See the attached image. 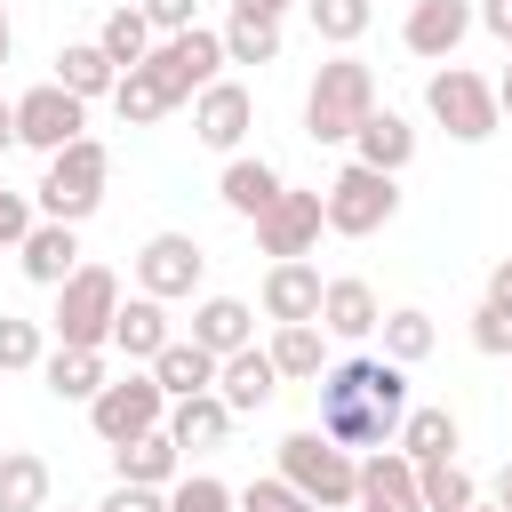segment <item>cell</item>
Masks as SVG:
<instances>
[{"label": "cell", "mask_w": 512, "mask_h": 512, "mask_svg": "<svg viewBox=\"0 0 512 512\" xmlns=\"http://www.w3.org/2000/svg\"><path fill=\"white\" fill-rule=\"evenodd\" d=\"M408 424V368L384 360V352H360V360H328L320 376V432L336 448H384L400 440Z\"/></svg>", "instance_id": "6da1fadb"}, {"label": "cell", "mask_w": 512, "mask_h": 512, "mask_svg": "<svg viewBox=\"0 0 512 512\" xmlns=\"http://www.w3.org/2000/svg\"><path fill=\"white\" fill-rule=\"evenodd\" d=\"M368 112H376V72H368L352 48H336V56L312 72V88H304V136H312V144H352Z\"/></svg>", "instance_id": "7a4b0ae2"}, {"label": "cell", "mask_w": 512, "mask_h": 512, "mask_svg": "<svg viewBox=\"0 0 512 512\" xmlns=\"http://www.w3.org/2000/svg\"><path fill=\"white\" fill-rule=\"evenodd\" d=\"M280 480L312 504V512H344L360 496V456L336 448L328 432H288L280 440Z\"/></svg>", "instance_id": "3957f363"}, {"label": "cell", "mask_w": 512, "mask_h": 512, "mask_svg": "<svg viewBox=\"0 0 512 512\" xmlns=\"http://www.w3.org/2000/svg\"><path fill=\"white\" fill-rule=\"evenodd\" d=\"M104 176H112V152H104L96 136H80V144H64V152L48 160V176L32 184V200H40L48 224H88L96 200H104Z\"/></svg>", "instance_id": "277c9868"}, {"label": "cell", "mask_w": 512, "mask_h": 512, "mask_svg": "<svg viewBox=\"0 0 512 512\" xmlns=\"http://www.w3.org/2000/svg\"><path fill=\"white\" fill-rule=\"evenodd\" d=\"M112 320H120V280L104 264H80L56 288V344L64 352H104L112 344Z\"/></svg>", "instance_id": "5b68a950"}, {"label": "cell", "mask_w": 512, "mask_h": 512, "mask_svg": "<svg viewBox=\"0 0 512 512\" xmlns=\"http://www.w3.org/2000/svg\"><path fill=\"white\" fill-rule=\"evenodd\" d=\"M424 112L456 136V144H488L496 128H504V104H496V80H480V72H464V64H440L432 72V88H424Z\"/></svg>", "instance_id": "8992f818"}, {"label": "cell", "mask_w": 512, "mask_h": 512, "mask_svg": "<svg viewBox=\"0 0 512 512\" xmlns=\"http://www.w3.org/2000/svg\"><path fill=\"white\" fill-rule=\"evenodd\" d=\"M328 200V232H344V240H368V232H384L392 216H400V176H384V168H336V184L320 192Z\"/></svg>", "instance_id": "52a82bcc"}, {"label": "cell", "mask_w": 512, "mask_h": 512, "mask_svg": "<svg viewBox=\"0 0 512 512\" xmlns=\"http://www.w3.org/2000/svg\"><path fill=\"white\" fill-rule=\"evenodd\" d=\"M88 424H96L104 448H128V440L160 432V424H168V392H160V376H152V368H144V376H112V384L88 400Z\"/></svg>", "instance_id": "ba28073f"}, {"label": "cell", "mask_w": 512, "mask_h": 512, "mask_svg": "<svg viewBox=\"0 0 512 512\" xmlns=\"http://www.w3.org/2000/svg\"><path fill=\"white\" fill-rule=\"evenodd\" d=\"M88 136V104L80 96H64L56 80H40V88H24L16 96V144H32V152H64V144H80Z\"/></svg>", "instance_id": "9c48e42d"}, {"label": "cell", "mask_w": 512, "mask_h": 512, "mask_svg": "<svg viewBox=\"0 0 512 512\" xmlns=\"http://www.w3.org/2000/svg\"><path fill=\"white\" fill-rule=\"evenodd\" d=\"M320 232H328V200H320V192H296V184L256 216V248H264L272 264L312 256V248H320Z\"/></svg>", "instance_id": "30bf717a"}, {"label": "cell", "mask_w": 512, "mask_h": 512, "mask_svg": "<svg viewBox=\"0 0 512 512\" xmlns=\"http://www.w3.org/2000/svg\"><path fill=\"white\" fill-rule=\"evenodd\" d=\"M200 272H208V256H200V240H192V232H152V240L136 248V288H144L152 304L192 296V288H200Z\"/></svg>", "instance_id": "8fae6325"}, {"label": "cell", "mask_w": 512, "mask_h": 512, "mask_svg": "<svg viewBox=\"0 0 512 512\" xmlns=\"http://www.w3.org/2000/svg\"><path fill=\"white\" fill-rule=\"evenodd\" d=\"M232 56H224V32H208V24H192V32H176V40H160L152 48V72L176 88V104L184 96H200V88H216V72H224Z\"/></svg>", "instance_id": "7c38bea8"}, {"label": "cell", "mask_w": 512, "mask_h": 512, "mask_svg": "<svg viewBox=\"0 0 512 512\" xmlns=\"http://www.w3.org/2000/svg\"><path fill=\"white\" fill-rule=\"evenodd\" d=\"M480 24V8L472 0H416L408 8V24H400V40H408V56H424V64H448L456 48H464V32Z\"/></svg>", "instance_id": "4fadbf2b"}, {"label": "cell", "mask_w": 512, "mask_h": 512, "mask_svg": "<svg viewBox=\"0 0 512 512\" xmlns=\"http://www.w3.org/2000/svg\"><path fill=\"white\" fill-rule=\"evenodd\" d=\"M248 120H256V96H248L240 80H216V88H200V104H192V136H200L208 152H240Z\"/></svg>", "instance_id": "5bb4252c"}, {"label": "cell", "mask_w": 512, "mask_h": 512, "mask_svg": "<svg viewBox=\"0 0 512 512\" xmlns=\"http://www.w3.org/2000/svg\"><path fill=\"white\" fill-rule=\"evenodd\" d=\"M360 512H424V488H416V464L400 456V448H376V456H360V496H352Z\"/></svg>", "instance_id": "9a60e30c"}, {"label": "cell", "mask_w": 512, "mask_h": 512, "mask_svg": "<svg viewBox=\"0 0 512 512\" xmlns=\"http://www.w3.org/2000/svg\"><path fill=\"white\" fill-rule=\"evenodd\" d=\"M16 264H24V280L32 288H64L72 272H80V224H32V240L16 248Z\"/></svg>", "instance_id": "2e32d148"}, {"label": "cell", "mask_w": 512, "mask_h": 512, "mask_svg": "<svg viewBox=\"0 0 512 512\" xmlns=\"http://www.w3.org/2000/svg\"><path fill=\"white\" fill-rule=\"evenodd\" d=\"M320 296H328V280H320L304 256H288V264H272V272H264V320H280V328L320 320Z\"/></svg>", "instance_id": "e0dca14e"}, {"label": "cell", "mask_w": 512, "mask_h": 512, "mask_svg": "<svg viewBox=\"0 0 512 512\" xmlns=\"http://www.w3.org/2000/svg\"><path fill=\"white\" fill-rule=\"evenodd\" d=\"M280 192H288V184H280V168H272L264 152H256V160H248V152H232V160H224V184H216V200H224L232 216H248V224H256V216H264Z\"/></svg>", "instance_id": "ac0fdd59"}, {"label": "cell", "mask_w": 512, "mask_h": 512, "mask_svg": "<svg viewBox=\"0 0 512 512\" xmlns=\"http://www.w3.org/2000/svg\"><path fill=\"white\" fill-rule=\"evenodd\" d=\"M376 320H384V304H376V288H368L360 272L328 280V296H320V328H328V336L360 344V336H376Z\"/></svg>", "instance_id": "d6986e66"}, {"label": "cell", "mask_w": 512, "mask_h": 512, "mask_svg": "<svg viewBox=\"0 0 512 512\" xmlns=\"http://www.w3.org/2000/svg\"><path fill=\"white\" fill-rule=\"evenodd\" d=\"M192 344H208L216 360H232V352L256 344V312H248L240 296H200V304H192Z\"/></svg>", "instance_id": "ffe728a7"}, {"label": "cell", "mask_w": 512, "mask_h": 512, "mask_svg": "<svg viewBox=\"0 0 512 512\" xmlns=\"http://www.w3.org/2000/svg\"><path fill=\"white\" fill-rule=\"evenodd\" d=\"M112 464H120L128 488H176V480H184V448L168 440V424L144 432V440H128V448H112Z\"/></svg>", "instance_id": "44dd1931"}, {"label": "cell", "mask_w": 512, "mask_h": 512, "mask_svg": "<svg viewBox=\"0 0 512 512\" xmlns=\"http://www.w3.org/2000/svg\"><path fill=\"white\" fill-rule=\"evenodd\" d=\"M56 88L80 96V104H96V96L120 88V64H112L96 40H64V48H56Z\"/></svg>", "instance_id": "7402d4cb"}, {"label": "cell", "mask_w": 512, "mask_h": 512, "mask_svg": "<svg viewBox=\"0 0 512 512\" xmlns=\"http://www.w3.org/2000/svg\"><path fill=\"white\" fill-rule=\"evenodd\" d=\"M216 392H224V408H232V416L264 408V400L280 392V368H272V352H256V344H248V352H232V360L216 368Z\"/></svg>", "instance_id": "603a6c76"}, {"label": "cell", "mask_w": 512, "mask_h": 512, "mask_svg": "<svg viewBox=\"0 0 512 512\" xmlns=\"http://www.w3.org/2000/svg\"><path fill=\"white\" fill-rule=\"evenodd\" d=\"M352 152H360V168L400 176V168L416 160V128H408L400 112H368V120H360V136H352Z\"/></svg>", "instance_id": "cb8c5ba5"}, {"label": "cell", "mask_w": 512, "mask_h": 512, "mask_svg": "<svg viewBox=\"0 0 512 512\" xmlns=\"http://www.w3.org/2000/svg\"><path fill=\"white\" fill-rule=\"evenodd\" d=\"M272 368L280 376H296V384H320L328 376V328L320 320H296V328H272Z\"/></svg>", "instance_id": "d4e9b609"}, {"label": "cell", "mask_w": 512, "mask_h": 512, "mask_svg": "<svg viewBox=\"0 0 512 512\" xmlns=\"http://www.w3.org/2000/svg\"><path fill=\"white\" fill-rule=\"evenodd\" d=\"M216 368H224V360H216L208 344H192V336H176V344H168V352L152 360V376H160V392H168V400H192V392H216Z\"/></svg>", "instance_id": "484cf974"}, {"label": "cell", "mask_w": 512, "mask_h": 512, "mask_svg": "<svg viewBox=\"0 0 512 512\" xmlns=\"http://www.w3.org/2000/svg\"><path fill=\"white\" fill-rule=\"evenodd\" d=\"M112 344H120L128 360H144V368H152L176 336H168V312H160L152 296H128V304H120V320H112Z\"/></svg>", "instance_id": "4316f807"}, {"label": "cell", "mask_w": 512, "mask_h": 512, "mask_svg": "<svg viewBox=\"0 0 512 512\" xmlns=\"http://www.w3.org/2000/svg\"><path fill=\"white\" fill-rule=\"evenodd\" d=\"M224 432H232V408H224V392L168 400V440H176V448H216Z\"/></svg>", "instance_id": "83f0119b"}, {"label": "cell", "mask_w": 512, "mask_h": 512, "mask_svg": "<svg viewBox=\"0 0 512 512\" xmlns=\"http://www.w3.org/2000/svg\"><path fill=\"white\" fill-rule=\"evenodd\" d=\"M112 112H120L128 128H152V120H168V112H176V88H168L152 64H136V72H120V88H112Z\"/></svg>", "instance_id": "f1b7e54d"}, {"label": "cell", "mask_w": 512, "mask_h": 512, "mask_svg": "<svg viewBox=\"0 0 512 512\" xmlns=\"http://www.w3.org/2000/svg\"><path fill=\"white\" fill-rule=\"evenodd\" d=\"M40 376H48V392H56V400H80V408H88V400H96V392L112 384L104 352H64V344H56L48 360H40Z\"/></svg>", "instance_id": "f546056e"}, {"label": "cell", "mask_w": 512, "mask_h": 512, "mask_svg": "<svg viewBox=\"0 0 512 512\" xmlns=\"http://www.w3.org/2000/svg\"><path fill=\"white\" fill-rule=\"evenodd\" d=\"M48 504V456L0 448V512H40Z\"/></svg>", "instance_id": "4dcf8cb0"}, {"label": "cell", "mask_w": 512, "mask_h": 512, "mask_svg": "<svg viewBox=\"0 0 512 512\" xmlns=\"http://www.w3.org/2000/svg\"><path fill=\"white\" fill-rule=\"evenodd\" d=\"M400 456H408V464H448V456H456V416H448V408H408Z\"/></svg>", "instance_id": "1f68e13d"}, {"label": "cell", "mask_w": 512, "mask_h": 512, "mask_svg": "<svg viewBox=\"0 0 512 512\" xmlns=\"http://www.w3.org/2000/svg\"><path fill=\"white\" fill-rule=\"evenodd\" d=\"M376 336H384V360H400V368H416L432 344H440V328H432V312H416V304H400V312H384L376 320Z\"/></svg>", "instance_id": "d6a6232c"}, {"label": "cell", "mask_w": 512, "mask_h": 512, "mask_svg": "<svg viewBox=\"0 0 512 512\" xmlns=\"http://www.w3.org/2000/svg\"><path fill=\"white\" fill-rule=\"evenodd\" d=\"M96 48H104L120 72L152 64V24H144V8H112V16H104V32H96Z\"/></svg>", "instance_id": "836d02e7"}, {"label": "cell", "mask_w": 512, "mask_h": 512, "mask_svg": "<svg viewBox=\"0 0 512 512\" xmlns=\"http://www.w3.org/2000/svg\"><path fill=\"white\" fill-rule=\"evenodd\" d=\"M416 488H424V512H472L480 504V480L448 456V464H416Z\"/></svg>", "instance_id": "e575fe53"}, {"label": "cell", "mask_w": 512, "mask_h": 512, "mask_svg": "<svg viewBox=\"0 0 512 512\" xmlns=\"http://www.w3.org/2000/svg\"><path fill=\"white\" fill-rule=\"evenodd\" d=\"M304 16H312V32H320L328 48H352V40L376 24V8H368V0H304Z\"/></svg>", "instance_id": "d590c367"}, {"label": "cell", "mask_w": 512, "mask_h": 512, "mask_svg": "<svg viewBox=\"0 0 512 512\" xmlns=\"http://www.w3.org/2000/svg\"><path fill=\"white\" fill-rule=\"evenodd\" d=\"M224 56L232 64H280V24L272 16H232L224 24Z\"/></svg>", "instance_id": "8d00e7d4"}, {"label": "cell", "mask_w": 512, "mask_h": 512, "mask_svg": "<svg viewBox=\"0 0 512 512\" xmlns=\"http://www.w3.org/2000/svg\"><path fill=\"white\" fill-rule=\"evenodd\" d=\"M48 360V344H40V320H16V312H0V376H24V368H40Z\"/></svg>", "instance_id": "74e56055"}, {"label": "cell", "mask_w": 512, "mask_h": 512, "mask_svg": "<svg viewBox=\"0 0 512 512\" xmlns=\"http://www.w3.org/2000/svg\"><path fill=\"white\" fill-rule=\"evenodd\" d=\"M168 512H240V496H232L224 480H208V472H184V480L168 488Z\"/></svg>", "instance_id": "f35d334b"}, {"label": "cell", "mask_w": 512, "mask_h": 512, "mask_svg": "<svg viewBox=\"0 0 512 512\" xmlns=\"http://www.w3.org/2000/svg\"><path fill=\"white\" fill-rule=\"evenodd\" d=\"M240 512H312V504L272 472V480H248V488H240Z\"/></svg>", "instance_id": "ab89813d"}, {"label": "cell", "mask_w": 512, "mask_h": 512, "mask_svg": "<svg viewBox=\"0 0 512 512\" xmlns=\"http://www.w3.org/2000/svg\"><path fill=\"white\" fill-rule=\"evenodd\" d=\"M472 344H480L488 360H512V312H496V304H480V312H472Z\"/></svg>", "instance_id": "60d3db41"}, {"label": "cell", "mask_w": 512, "mask_h": 512, "mask_svg": "<svg viewBox=\"0 0 512 512\" xmlns=\"http://www.w3.org/2000/svg\"><path fill=\"white\" fill-rule=\"evenodd\" d=\"M32 224H40V216H32V192H8V184H0V248H24Z\"/></svg>", "instance_id": "b9f144b4"}, {"label": "cell", "mask_w": 512, "mask_h": 512, "mask_svg": "<svg viewBox=\"0 0 512 512\" xmlns=\"http://www.w3.org/2000/svg\"><path fill=\"white\" fill-rule=\"evenodd\" d=\"M136 8H144V24H152V32H168V40H176V32H192V0H136Z\"/></svg>", "instance_id": "7bdbcfd3"}, {"label": "cell", "mask_w": 512, "mask_h": 512, "mask_svg": "<svg viewBox=\"0 0 512 512\" xmlns=\"http://www.w3.org/2000/svg\"><path fill=\"white\" fill-rule=\"evenodd\" d=\"M96 512H168V496H160V488H128V480H112V496H104Z\"/></svg>", "instance_id": "ee69618b"}, {"label": "cell", "mask_w": 512, "mask_h": 512, "mask_svg": "<svg viewBox=\"0 0 512 512\" xmlns=\"http://www.w3.org/2000/svg\"><path fill=\"white\" fill-rule=\"evenodd\" d=\"M480 304L512 312V256H496V264H488V296H480Z\"/></svg>", "instance_id": "f6af8a7d"}, {"label": "cell", "mask_w": 512, "mask_h": 512, "mask_svg": "<svg viewBox=\"0 0 512 512\" xmlns=\"http://www.w3.org/2000/svg\"><path fill=\"white\" fill-rule=\"evenodd\" d=\"M480 24H488L504 48H512V0H480Z\"/></svg>", "instance_id": "bcb514c9"}, {"label": "cell", "mask_w": 512, "mask_h": 512, "mask_svg": "<svg viewBox=\"0 0 512 512\" xmlns=\"http://www.w3.org/2000/svg\"><path fill=\"white\" fill-rule=\"evenodd\" d=\"M288 8H296V0H232V16H272V24H280Z\"/></svg>", "instance_id": "7dc6e473"}, {"label": "cell", "mask_w": 512, "mask_h": 512, "mask_svg": "<svg viewBox=\"0 0 512 512\" xmlns=\"http://www.w3.org/2000/svg\"><path fill=\"white\" fill-rule=\"evenodd\" d=\"M488 504H496V512H512V464H496V480H488Z\"/></svg>", "instance_id": "c3c4849f"}, {"label": "cell", "mask_w": 512, "mask_h": 512, "mask_svg": "<svg viewBox=\"0 0 512 512\" xmlns=\"http://www.w3.org/2000/svg\"><path fill=\"white\" fill-rule=\"evenodd\" d=\"M16 144V104H0V152Z\"/></svg>", "instance_id": "681fc988"}, {"label": "cell", "mask_w": 512, "mask_h": 512, "mask_svg": "<svg viewBox=\"0 0 512 512\" xmlns=\"http://www.w3.org/2000/svg\"><path fill=\"white\" fill-rule=\"evenodd\" d=\"M8 48H16V24H8V8H0V64H8Z\"/></svg>", "instance_id": "f907efd6"}, {"label": "cell", "mask_w": 512, "mask_h": 512, "mask_svg": "<svg viewBox=\"0 0 512 512\" xmlns=\"http://www.w3.org/2000/svg\"><path fill=\"white\" fill-rule=\"evenodd\" d=\"M496 104H504V120H512V64H504V80H496Z\"/></svg>", "instance_id": "816d5d0a"}, {"label": "cell", "mask_w": 512, "mask_h": 512, "mask_svg": "<svg viewBox=\"0 0 512 512\" xmlns=\"http://www.w3.org/2000/svg\"><path fill=\"white\" fill-rule=\"evenodd\" d=\"M472 512H496V504H488V496H480V504H472Z\"/></svg>", "instance_id": "f5cc1de1"}]
</instances>
